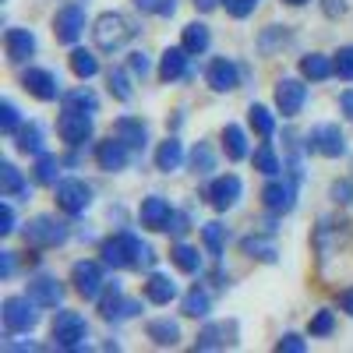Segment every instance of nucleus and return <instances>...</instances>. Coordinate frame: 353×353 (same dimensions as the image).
Segmentation results:
<instances>
[{
  "label": "nucleus",
  "mask_w": 353,
  "mask_h": 353,
  "mask_svg": "<svg viewBox=\"0 0 353 353\" xmlns=\"http://www.w3.org/2000/svg\"><path fill=\"white\" fill-rule=\"evenodd\" d=\"M201 241H205V251H209L212 258L223 254V241H226V226L223 223H205L201 226Z\"/></svg>",
  "instance_id": "f704fd0d"
},
{
  "label": "nucleus",
  "mask_w": 353,
  "mask_h": 353,
  "mask_svg": "<svg viewBox=\"0 0 353 353\" xmlns=\"http://www.w3.org/2000/svg\"><path fill=\"white\" fill-rule=\"evenodd\" d=\"M339 106H343V113H346L350 121H353V88H346V92L339 96Z\"/></svg>",
  "instance_id": "13d9d810"
},
{
  "label": "nucleus",
  "mask_w": 353,
  "mask_h": 353,
  "mask_svg": "<svg viewBox=\"0 0 353 353\" xmlns=\"http://www.w3.org/2000/svg\"><path fill=\"white\" fill-rule=\"evenodd\" d=\"M241 191H244L241 176L237 173H226V176H216V181L209 184L205 198H209V205H212L216 212H226V209H233V205L241 201Z\"/></svg>",
  "instance_id": "9b49d317"
},
{
  "label": "nucleus",
  "mask_w": 353,
  "mask_h": 353,
  "mask_svg": "<svg viewBox=\"0 0 353 353\" xmlns=\"http://www.w3.org/2000/svg\"><path fill=\"white\" fill-rule=\"evenodd\" d=\"M113 138H121L128 149L134 152H145V145H149V128H145L138 117H121V121H113Z\"/></svg>",
  "instance_id": "dca6fc26"
},
{
  "label": "nucleus",
  "mask_w": 353,
  "mask_h": 353,
  "mask_svg": "<svg viewBox=\"0 0 353 353\" xmlns=\"http://www.w3.org/2000/svg\"><path fill=\"white\" fill-rule=\"evenodd\" d=\"M14 149L21 156H43V128L39 124H21L14 131Z\"/></svg>",
  "instance_id": "5701e85b"
},
{
  "label": "nucleus",
  "mask_w": 353,
  "mask_h": 353,
  "mask_svg": "<svg viewBox=\"0 0 353 353\" xmlns=\"http://www.w3.org/2000/svg\"><path fill=\"white\" fill-rule=\"evenodd\" d=\"M121 297H124L121 283H106V290L99 293V314H103L106 321L113 318V311H117V304H121Z\"/></svg>",
  "instance_id": "a19ab883"
},
{
  "label": "nucleus",
  "mask_w": 353,
  "mask_h": 353,
  "mask_svg": "<svg viewBox=\"0 0 353 353\" xmlns=\"http://www.w3.org/2000/svg\"><path fill=\"white\" fill-rule=\"evenodd\" d=\"M0 276H4V279L14 276V254L11 251H0Z\"/></svg>",
  "instance_id": "4d7b16f0"
},
{
  "label": "nucleus",
  "mask_w": 353,
  "mask_h": 353,
  "mask_svg": "<svg viewBox=\"0 0 353 353\" xmlns=\"http://www.w3.org/2000/svg\"><path fill=\"white\" fill-rule=\"evenodd\" d=\"M336 74H339L343 81H353V46H343V50L336 53Z\"/></svg>",
  "instance_id": "49530a36"
},
{
  "label": "nucleus",
  "mask_w": 353,
  "mask_h": 353,
  "mask_svg": "<svg viewBox=\"0 0 353 353\" xmlns=\"http://www.w3.org/2000/svg\"><path fill=\"white\" fill-rule=\"evenodd\" d=\"M57 205L68 216H81L88 205H92V188L78 176H68V181H57Z\"/></svg>",
  "instance_id": "0eeeda50"
},
{
  "label": "nucleus",
  "mask_w": 353,
  "mask_h": 353,
  "mask_svg": "<svg viewBox=\"0 0 353 353\" xmlns=\"http://www.w3.org/2000/svg\"><path fill=\"white\" fill-rule=\"evenodd\" d=\"M39 304L28 297H8L4 301V307H0V318H4V329L8 332H32L36 325H39V311H36Z\"/></svg>",
  "instance_id": "7ed1b4c3"
},
{
  "label": "nucleus",
  "mask_w": 353,
  "mask_h": 353,
  "mask_svg": "<svg viewBox=\"0 0 353 353\" xmlns=\"http://www.w3.org/2000/svg\"><path fill=\"white\" fill-rule=\"evenodd\" d=\"M181 163H184V145L176 141V138H166L159 149H156V170L173 173V170H181Z\"/></svg>",
  "instance_id": "393cba45"
},
{
  "label": "nucleus",
  "mask_w": 353,
  "mask_h": 353,
  "mask_svg": "<svg viewBox=\"0 0 353 353\" xmlns=\"http://www.w3.org/2000/svg\"><path fill=\"white\" fill-rule=\"evenodd\" d=\"M64 106H68V110H85V113H96L99 99H96V92H88V88H74V92H68V96H64Z\"/></svg>",
  "instance_id": "ea45409f"
},
{
  "label": "nucleus",
  "mask_w": 353,
  "mask_h": 353,
  "mask_svg": "<svg viewBox=\"0 0 353 353\" xmlns=\"http://www.w3.org/2000/svg\"><path fill=\"white\" fill-rule=\"evenodd\" d=\"M209 307H212L209 290L194 286V290H188V293H184V304H181V311H184L188 318H205V314H209Z\"/></svg>",
  "instance_id": "2f4dec72"
},
{
  "label": "nucleus",
  "mask_w": 353,
  "mask_h": 353,
  "mask_svg": "<svg viewBox=\"0 0 353 353\" xmlns=\"http://www.w3.org/2000/svg\"><path fill=\"white\" fill-rule=\"evenodd\" d=\"M0 233H4V237H8V233H14V209H11L8 201L0 205Z\"/></svg>",
  "instance_id": "864d4df0"
},
{
  "label": "nucleus",
  "mask_w": 353,
  "mask_h": 353,
  "mask_svg": "<svg viewBox=\"0 0 353 353\" xmlns=\"http://www.w3.org/2000/svg\"><path fill=\"white\" fill-rule=\"evenodd\" d=\"M28 297H32L39 307H57L64 301V286L53 276H36L32 283H28Z\"/></svg>",
  "instance_id": "aec40b11"
},
{
  "label": "nucleus",
  "mask_w": 353,
  "mask_h": 353,
  "mask_svg": "<svg viewBox=\"0 0 353 353\" xmlns=\"http://www.w3.org/2000/svg\"><path fill=\"white\" fill-rule=\"evenodd\" d=\"M237 346V321H212L194 339V350H226Z\"/></svg>",
  "instance_id": "ddd939ff"
},
{
  "label": "nucleus",
  "mask_w": 353,
  "mask_h": 353,
  "mask_svg": "<svg viewBox=\"0 0 353 353\" xmlns=\"http://www.w3.org/2000/svg\"><path fill=\"white\" fill-rule=\"evenodd\" d=\"M276 350H279V353H304V350H307V343H304L297 332H286V336L276 343Z\"/></svg>",
  "instance_id": "09e8293b"
},
{
  "label": "nucleus",
  "mask_w": 353,
  "mask_h": 353,
  "mask_svg": "<svg viewBox=\"0 0 353 353\" xmlns=\"http://www.w3.org/2000/svg\"><path fill=\"white\" fill-rule=\"evenodd\" d=\"M134 8L141 14H159V18H170L176 11V0H134Z\"/></svg>",
  "instance_id": "79ce46f5"
},
{
  "label": "nucleus",
  "mask_w": 353,
  "mask_h": 353,
  "mask_svg": "<svg viewBox=\"0 0 353 353\" xmlns=\"http://www.w3.org/2000/svg\"><path fill=\"white\" fill-rule=\"evenodd\" d=\"M106 81H110V92L117 96V99H121V103H128L134 92H131V85H128V74L124 71H110L106 74Z\"/></svg>",
  "instance_id": "a18cd8bd"
},
{
  "label": "nucleus",
  "mask_w": 353,
  "mask_h": 353,
  "mask_svg": "<svg viewBox=\"0 0 353 353\" xmlns=\"http://www.w3.org/2000/svg\"><path fill=\"white\" fill-rule=\"evenodd\" d=\"M0 191H4V198L28 194V184L21 181V173H18L14 163H0Z\"/></svg>",
  "instance_id": "c756f323"
},
{
  "label": "nucleus",
  "mask_w": 353,
  "mask_h": 353,
  "mask_svg": "<svg viewBox=\"0 0 353 353\" xmlns=\"http://www.w3.org/2000/svg\"><path fill=\"white\" fill-rule=\"evenodd\" d=\"M71 283H74V290L81 293L85 301H99V293H103V286H106V279H103V265H99V261H92V258L74 261V269H71Z\"/></svg>",
  "instance_id": "39448f33"
},
{
  "label": "nucleus",
  "mask_w": 353,
  "mask_h": 353,
  "mask_svg": "<svg viewBox=\"0 0 353 353\" xmlns=\"http://www.w3.org/2000/svg\"><path fill=\"white\" fill-rule=\"evenodd\" d=\"M57 176H61V159L50 156V152H43V156H39V163H36V181H39V184H53V188H57Z\"/></svg>",
  "instance_id": "e433bc0d"
},
{
  "label": "nucleus",
  "mask_w": 353,
  "mask_h": 353,
  "mask_svg": "<svg viewBox=\"0 0 353 353\" xmlns=\"http://www.w3.org/2000/svg\"><path fill=\"white\" fill-rule=\"evenodd\" d=\"M321 11H325V18H343L346 14V0H321Z\"/></svg>",
  "instance_id": "6e6d98bb"
},
{
  "label": "nucleus",
  "mask_w": 353,
  "mask_h": 353,
  "mask_svg": "<svg viewBox=\"0 0 353 353\" xmlns=\"http://www.w3.org/2000/svg\"><path fill=\"white\" fill-rule=\"evenodd\" d=\"M261 201L269 212H290L297 205V181H269L261 191Z\"/></svg>",
  "instance_id": "2eb2a0df"
},
{
  "label": "nucleus",
  "mask_w": 353,
  "mask_h": 353,
  "mask_svg": "<svg viewBox=\"0 0 353 353\" xmlns=\"http://www.w3.org/2000/svg\"><path fill=\"white\" fill-rule=\"evenodd\" d=\"M138 216H141V226H149V230H166V223H170V216H173V205H170L166 198H159V194H149V198L141 201Z\"/></svg>",
  "instance_id": "a211bd4d"
},
{
  "label": "nucleus",
  "mask_w": 353,
  "mask_h": 353,
  "mask_svg": "<svg viewBox=\"0 0 353 353\" xmlns=\"http://www.w3.org/2000/svg\"><path fill=\"white\" fill-rule=\"evenodd\" d=\"M128 68H131V74H149L152 71V61H149V57H145V53H131V61H128Z\"/></svg>",
  "instance_id": "8fccbe9b"
},
{
  "label": "nucleus",
  "mask_w": 353,
  "mask_h": 353,
  "mask_svg": "<svg viewBox=\"0 0 353 353\" xmlns=\"http://www.w3.org/2000/svg\"><path fill=\"white\" fill-rule=\"evenodd\" d=\"M307 149L318 152V156L339 159V156L346 152V138H343L339 124H318V128H311V134H307Z\"/></svg>",
  "instance_id": "1a4fd4ad"
},
{
  "label": "nucleus",
  "mask_w": 353,
  "mask_h": 353,
  "mask_svg": "<svg viewBox=\"0 0 353 353\" xmlns=\"http://www.w3.org/2000/svg\"><path fill=\"white\" fill-rule=\"evenodd\" d=\"M304 103H307V85H304V81L283 78V81L276 85V106H279L283 117H297V113L304 110Z\"/></svg>",
  "instance_id": "4468645a"
},
{
  "label": "nucleus",
  "mask_w": 353,
  "mask_h": 353,
  "mask_svg": "<svg viewBox=\"0 0 353 353\" xmlns=\"http://www.w3.org/2000/svg\"><path fill=\"white\" fill-rule=\"evenodd\" d=\"M329 194H332V201H353V184L350 181H336L332 188H329Z\"/></svg>",
  "instance_id": "603ef678"
},
{
  "label": "nucleus",
  "mask_w": 353,
  "mask_h": 353,
  "mask_svg": "<svg viewBox=\"0 0 353 353\" xmlns=\"http://www.w3.org/2000/svg\"><path fill=\"white\" fill-rule=\"evenodd\" d=\"M191 170L194 173H212L216 170V156L209 149V141H198L194 149H191Z\"/></svg>",
  "instance_id": "4c0bfd02"
},
{
  "label": "nucleus",
  "mask_w": 353,
  "mask_h": 353,
  "mask_svg": "<svg viewBox=\"0 0 353 353\" xmlns=\"http://www.w3.org/2000/svg\"><path fill=\"white\" fill-rule=\"evenodd\" d=\"M286 4H293V8H301V4H307V0H286Z\"/></svg>",
  "instance_id": "680f3d73"
},
{
  "label": "nucleus",
  "mask_w": 353,
  "mask_h": 353,
  "mask_svg": "<svg viewBox=\"0 0 353 353\" xmlns=\"http://www.w3.org/2000/svg\"><path fill=\"white\" fill-rule=\"evenodd\" d=\"M18 128H21L18 106H14L11 99H4V103H0V131H4V134H14Z\"/></svg>",
  "instance_id": "37998d69"
},
{
  "label": "nucleus",
  "mask_w": 353,
  "mask_h": 353,
  "mask_svg": "<svg viewBox=\"0 0 353 353\" xmlns=\"http://www.w3.org/2000/svg\"><path fill=\"white\" fill-rule=\"evenodd\" d=\"M145 297H149L152 304H170L176 297V283L170 276H163V272H152L149 283H145Z\"/></svg>",
  "instance_id": "a878e982"
},
{
  "label": "nucleus",
  "mask_w": 353,
  "mask_h": 353,
  "mask_svg": "<svg viewBox=\"0 0 353 353\" xmlns=\"http://www.w3.org/2000/svg\"><path fill=\"white\" fill-rule=\"evenodd\" d=\"M188 50L184 46H170L166 53H163V61H159V78L163 81H181V78H188Z\"/></svg>",
  "instance_id": "4be33fe9"
},
{
  "label": "nucleus",
  "mask_w": 353,
  "mask_h": 353,
  "mask_svg": "<svg viewBox=\"0 0 353 353\" xmlns=\"http://www.w3.org/2000/svg\"><path fill=\"white\" fill-rule=\"evenodd\" d=\"M332 329H336V314H332V311H318V314L311 318V325H307V332H311L314 339L332 336Z\"/></svg>",
  "instance_id": "c03bdc74"
},
{
  "label": "nucleus",
  "mask_w": 353,
  "mask_h": 353,
  "mask_svg": "<svg viewBox=\"0 0 353 353\" xmlns=\"http://www.w3.org/2000/svg\"><path fill=\"white\" fill-rule=\"evenodd\" d=\"M134 36H138V25H134L128 14H121V11H106V14H99L96 25H92V39H96V46H99L103 53L124 50Z\"/></svg>",
  "instance_id": "f03ea898"
},
{
  "label": "nucleus",
  "mask_w": 353,
  "mask_h": 353,
  "mask_svg": "<svg viewBox=\"0 0 353 353\" xmlns=\"http://www.w3.org/2000/svg\"><path fill=\"white\" fill-rule=\"evenodd\" d=\"M53 343L64 350H85V336H88V321L78 311H57L53 318Z\"/></svg>",
  "instance_id": "20e7f679"
},
{
  "label": "nucleus",
  "mask_w": 353,
  "mask_h": 353,
  "mask_svg": "<svg viewBox=\"0 0 353 353\" xmlns=\"http://www.w3.org/2000/svg\"><path fill=\"white\" fill-rule=\"evenodd\" d=\"M21 85H25L28 96H36L43 103H53L57 96H61V81H57V74L46 71V68H28L21 74Z\"/></svg>",
  "instance_id": "f8f14e48"
},
{
  "label": "nucleus",
  "mask_w": 353,
  "mask_h": 353,
  "mask_svg": "<svg viewBox=\"0 0 353 353\" xmlns=\"http://www.w3.org/2000/svg\"><path fill=\"white\" fill-rule=\"evenodd\" d=\"M223 152L233 163L248 159V134H244V128H237V124H226L223 128Z\"/></svg>",
  "instance_id": "b1692460"
},
{
  "label": "nucleus",
  "mask_w": 353,
  "mask_h": 353,
  "mask_svg": "<svg viewBox=\"0 0 353 353\" xmlns=\"http://www.w3.org/2000/svg\"><path fill=\"white\" fill-rule=\"evenodd\" d=\"M166 233H173V237H184V233H188V219H184V212H173V216H170Z\"/></svg>",
  "instance_id": "5fc2aeb1"
},
{
  "label": "nucleus",
  "mask_w": 353,
  "mask_h": 353,
  "mask_svg": "<svg viewBox=\"0 0 353 353\" xmlns=\"http://www.w3.org/2000/svg\"><path fill=\"white\" fill-rule=\"evenodd\" d=\"M248 124L258 131V138H272L276 134V117L265 110V106H258V103L248 110Z\"/></svg>",
  "instance_id": "72a5a7b5"
},
{
  "label": "nucleus",
  "mask_w": 353,
  "mask_h": 353,
  "mask_svg": "<svg viewBox=\"0 0 353 353\" xmlns=\"http://www.w3.org/2000/svg\"><path fill=\"white\" fill-rule=\"evenodd\" d=\"M301 74L311 78V81H325L329 74H336V61H329V57H321V53H307L301 61Z\"/></svg>",
  "instance_id": "cd10ccee"
},
{
  "label": "nucleus",
  "mask_w": 353,
  "mask_h": 353,
  "mask_svg": "<svg viewBox=\"0 0 353 353\" xmlns=\"http://www.w3.org/2000/svg\"><path fill=\"white\" fill-rule=\"evenodd\" d=\"M241 251H244L248 258H258V261H276V254H279L269 237H244V241H241Z\"/></svg>",
  "instance_id": "473e14b6"
},
{
  "label": "nucleus",
  "mask_w": 353,
  "mask_h": 353,
  "mask_svg": "<svg viewBox=\"0 0 353 353\" xmlns=\"http://www.w3.org/2000/svg\"><path fill=\"white\" fill-rule=\"evenodd\" d=\"M149 339L156 343V346H176L181 343V325L176 321H170V318H156V321H149Z\"/></svg>",
  "instance_id": "bb28decb"
},
{
  "label": "nucleus",
  "mask_w": 353,
  "mask_h": 353,
  "mask_svg": "<svg viewBox=\"0 0 353 353\" xmlns=\"http://www.w3.org/2000/svg\"><path fill=\"white\" fill-rule=\"evenodd\" d=\"M138 301H128V297H121V304H117V311H113V318L110 321H121V318H134L138 314Z\"/></svg>",
  "instance_id": "3c124183"
},
{
  "label": "nucleus",
  "mask_w": 353,
  "mask_h": 353,
  "mask_svg": "<svg viewBox=\"0 0 353 353\" xmlns=\"http://www.w3.org/2000/svg\"><path fill=\"white\" fill-rule=\"evenodd\" d=\"M223 8H226L230 18H248L258 8V0H223Z\"/></svg>",
  "instance_id": "de8ad7c7"
},
{
  "label": "nucleus",
  "mask_w": 353,
  "mask_h": 353,
  "mask_svg": "<svg viewBox=\"0 0 353 353\" xmlns=\"http://www.w3.org/2000/svg\"><path fill=\"white\" fill-rule=\"evenodd\" d=\"M103 261L110 269H152L156 251L149 244H141L131 230H121L103 241Z\"/></svg>",
  "instance_id": "f257e3e1"
},
{
  "label": "nucleus",
  "mask_w": 353,
  "mask_h": 353,
  "mask_svg": "<svg viewBox=\"0 0 353 353\" xmlns=\"http://www.w3.org/2000/svg\"><path fill=\"white\" fill-rule=\"evenodd\" d=\"M205 78H209L212 92H233L237 88V64L226 61V57H216L209 64V71H205Z\"/></svg>",
  "instance_id": "412c9836"
},
{
  "label": "nucleus",
  "mask_w": 353,
  "mask_h": 353,
  "mask_svg": "<svg viewBox=\"0 0 353 353\" xmlns=\"http://www.w3.org/2000/svg\"><path fill=\"white\" fill-rule=\"evenodd\" d=\"M57 134H61L68 145H85L88 138H92V113L64 106V113L57 117Z\"/></svg>",
  "instance_id": "6e6552de"
},
{
  "label": "nucleus",
  "mask_w": 353,
  "mask_h": 353,
  "mask_svg": "<svg viewBox=\"0 0 353 353\" xmlns=\"http://www.w3.org/2000/svg\"><path fill=\"white\" fill-rule=\"evenodd\" d=\"M254 170L265 173V176H276V173H279V156H276V149H272L269 141H265L261 149L254 152Z\"/></svg>",
  "instance_id": "58836bf2"
},
{
  "label": "nucleus",
  "mask_w": 353,
  "mask_h": 353,
  "mask_svg": "<svg viewBox=\"0 0 353 353\" xmlns=\"http://www.w3.org/2000/svg\"><path fill=\"white\" fill-rule=\"evenodd\" d=\"M339 307H343V311L353 318V286H350L346 293H339Z\"/></svg>",
  "instance_id": "bf43d9fd"
},
{
  "label": "nucleus",
  "mask_w": 353,
  "mask_h": 353,
  "mask_svg": "<svg viewBox=\"0 0 353 353\" xmlns=\"http://www.w3.org/2000/svg\"><path fill=\"white\" fill-rule=\"evenodd\" d=\"M71 71L85 81V78H92V74H99V61L88 50H74L71 53Z\"/></svg>",
  "instance_id": "c9c22d12"
},
{
  "label": "nucleus",
  "mask_w": 353,
  "mask_h": 353,
  "mask_svg": "<svg viewBox=\"0 0 353 353\" xmlns=\"http://www.w3.org/2000/svg\"><path fill=\"white\" fill-rule=\"evenodd\" d=\"M170 261H173L181 272H188V276L201 272V254H198V248H191V244H176V248L170 251Z\"/></svg>",
  "instance_id": "7c9ffc66"
},
{
  "label": "nucleus",
  "mask_w": 353,
  "mask_h": 353,
  "mask_svg": "<svg viewBox=\"0 0 353 353\" xmlns=\"http://www.w3.org/2000/svg\"><path fill=\"white\" fill-rule=\"evenodd\" d=\"M4 50H8V61L11 64H21L36 53V36L28 28H8L4 32Z\"/></svg>",
  "instance_id": "f3484780"
},
{
  "label": "nucleus",
  "mask_w": 353,
  "mask_h": 353,
  "mask_svg": "<svg viewBox=\"0 0 353 353\" xmlns=\"http://www.w3.org/2000/svg\"><path fill=\"white\" fill-rule=\"evenodd\" d=\"M81 32H85V8H81V4H68V8L57 11V18H53V36H57V43L74 46V43L81 39Z\"/></svg>",
  "instance_id": "9d476101"
},
{
  "label": "nucleus",
  "mask_w": 353,
  "mask_h": 353,
  "mask_svg": "<svg viewBox=\"0 0 353 353\" xmlns=\"http://www.w3.org/2000/svg\"><path fill=\"white\" fill-rule=\"evenodd\" d=\"M209 43H212V36H209V28H205L201 21H191V25H184V39H181V46H184L191 57L205 53V50H209Z\"/></svg>",
  "instance_id": "c85d7f7f"
},
{
  "label": "nucleus",
  "mask_w": 353,
  "mask_h": 353,
  "mask_svg": "<svg viewBox=\"0 0 353 353\" xmlns=\"http://www.w3.org/2000/svg\"><path fill=\"white\" fill-rule=\"evenodd\" d=\"M96 163H99V170H106V173L124 170V166H128V145H124L121 138H113V134H110V141H99Z\"/></svg>",
  "instance_id": "6ab92c4d"
},
{
  "label": "nucleus",
  "mask_w": 353,
  "mask_h": 353,
  "mask_svg": "<svg viewBox=\"0 0 353 353\" xmlns=\"http://www.w3.org/2000/svg\"><path fill=\"white\" fill-rule=\"evenodd\" d=\"M64 241H68V226L57 223L53 216H36L25 226V244H32V248H57Z\"/></svg>",
  "instance_id": "423d86ee"
},
{
  "label": "nucleus",
  "mask_w": 353,
  "mask_h": 353,
  "mask_svg": "<svg viewBox=\"0 0 353 353\" xmlns=\"http://www.w3.org/2000/svg\"><path fill=\"white\" fill-rule=\"evenodd\" d=\"M219 4H223V0H194V8H198V11H216Z\"/></svg>",
  "instance_id": "052dcab7"
}]
</instances>
